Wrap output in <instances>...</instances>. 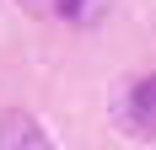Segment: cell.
<instances>
[{
  "label": "cell",
  "instance_id": "6da1fadb",
  "mask_svg": "<svg viewBox=\"0 0 156 150\" xmlns=\"http://www.w3.org/2000/svg\"><path fill=\"white\" fill-rule=\"evenodd\" d=\"M113 123L124 129L129 139H156V75H140L135 86L113 102Z\"/></svg>",
  "mask_w": 156,
  "mask_h": 150
},
{
  "label": "cell",
  "instance_id": "7a4b0ae2",
  "mask_svg": "<svg viewBox=\"0 0 156 150\" xmlns=\"http://www.w3.org/2000/svg\"><path fill=\"white\" fill-rule=\"evenodd\" d=\"M0 150H54L43 134V123L27 118V113H5L0 118Z\"/></svg>",
  "mask_w": 156,
  "mask_h": 150
},
{
  "label": "cell",
  "instance_id": "3957f363",
  "mask_svg": "<svg viewBox=\"0 0 156 150\" xmlns=\"http://www.w3.org/2000/svg\"><path fill=\"white\" fill-rule=\"evenodd\" d=\"M27 11H43V16H76L86 0H22Z\"/></svg>",
  "mask_w": 156,
  "mask_h": 150
}]
</instances>
